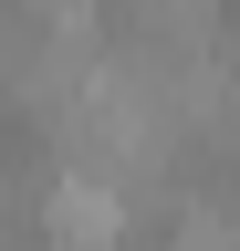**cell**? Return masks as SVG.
Instances as JSON below:
<instances>
[{
    "label": "cell",
    "mask_w": 240,
    "mask_h": 251,
    "mask_svg": "<svg viewBox=\"0 0 240 251\" xmlns=\"http://www.w3.org/2000/svg\"><path fill=\"white\" fill-rule=\"evenodd\" d=\"M42 241L52 251H115V241H126V188L94 178V168H52V188H42Z\"/></svg>",
    "instance_id": "1"
}]
</instances>
